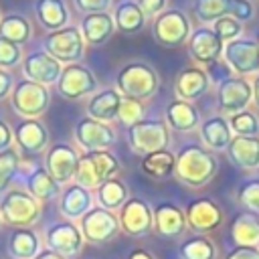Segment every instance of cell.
<instances>
[{
  "label": "cell",
  "instance_id": "obj_1",
  "mask_svg": "<svg viewBox=\"0 0 259 259\" xmlns=\"http://www.w3.org/2000/svg\"><path fill=\"white\" fill-rule=\"evenodd\" d=\"M115 89L130 99H138V101L148 99L158 89V73L154 71L152 65L144 61L127 63L119 69L115 77Z\"/></svg>",
  "mask_w": 259,
  "mask_h": 259
},
{
  "label": "cell",
  "instance_id": "obj_2",
  "mask_svg": "<svg viewBox=\"0 0 259 259\" xmlns=\"http://www.w3.org/2000/svg\"><path fill=\"white\" fill-rule=\"evenodd\" d=\"M176 174L182 182L190 186H202L206 184L214 172H217V160L210 152H206L200 146H188L180 152L176 160Z\"/></svg>",
  "mask_w": 259,
  "mask_h": 259
},
{
  "label": "cell",
  "instance_id": "obj_3",
  "mask_svg": "<svg viewBox=\"0 0 259 259\" xmlns=\"http://www.w3.org/2000/svg\"><path fill=\"white\" fill-rule=\"evenodd\" d=\"M190 32H192L190 18L186 16V12L178 8H166L152 20V34L156 42L162 47H170V49L180 47L188 40Z\"/></svg>",
  "mask_w": 259,
  "mask_h": 259
},
{
  "label": "cell",
  "instance_id": "obj_4",
  "mask_svg": "<svg viewBox=\"0 0 259 259\" xmlns=\"http://www.w3.org/2000/svg\"><path fill=\"white\" fill-rule=\"evenodd\" d=\"M85 38L79 30V26L75 24H67L59 30L47 32L42 47L49 55H53L59 63L71 65V63H79L83 53H85Z\"/></svg>",
  "mask_w": 259,
  "mask_h": 259
},
{
  "label": "cell",
  "instance_id": "obj_5",
  "mask_svg": "<svg viewBox=\"0 0 259 259\" xmlns=\"http://www.w3.org/2000/svg\"><path fill=\"white\" fill-rule=\"evenodd\" d=\"M115 170H117V160L111 154L103 150H93L79 158L75 176L81 186L89 188V186H99L105 180H109V176Z\"/></svg>",
  "mask_w": 259,
  "mask_h": 259
},
{
  "label": "cell",
  "instance_id": "obj_6",
  "mask_svg": "<svg viewBox=\"0 0 259 259\" xmlns=\"http://www.w3.org/2000/svg\"><path fill=\"white\" fill-rule=\"evenodd\" d=\"M51 95L47 85L22 79L12 87V107L24 117H36L49 107Z\"/></svg>",
  "mask_w": 259,
  "mask_h": 259
},
{
  "label": "cell",
  "instance_id": "obj_7",
  "mask_svg": "<svg viewBox=\"0 0 259 259\" xmlns=\"http://www.w3.org/2000/svg\"><path fill=\"white\" fill-rule=\"evenodd\" d=\"M223 59L237 75L259 73V45L251 38H235L225 42Z\"/></svg>",
  "mask_w": 259,
  "mask_h": 259
},
{
  "label": "cell",
  "instance_id": "obj_8",
  "mask_svg": "<svg viewBox=\"0 0 259 259\" xmlns=\"http://www.w3.org/2000/svg\"><path fill=\"white\" fill-rule=\"evenodd\" d=\"M59 93L67 99H79L83 95H89L97 89V79L93 71L81 63L65 65L61 71V77L57 81Z\"/></svg>",
  "mask_w": 259,
  "mask_h": 259
},
{
  "label": "cell",
  "instance_id": "obj_9",
  "mask_svg": "<svg viewBox=\"0 0 259 259\" xmlns=\"http://www.w3.org/2000/svg\"><path fill=\"white\" fill-rule=\"evenodd\" d=\"M63 71V63H59L53 55H49L45 49L30 51L22 59V73L24 79L40 83V85H51L57 83Z\"/></svg>",
  "mask_w": 259,
  "mask_h": 259
},
{
  "label": "cell",
  "instance_id": "obj_10",
  "mask_svg": "<svg viewBox=\"0 0 259 259\" xmlns=\"http://www.w3.org/2000/svg\"><path fill=\"white\" fill-rule=\"evenodd\" d=\"M253 99V85L243 77H229L223 79L219 85V109L221 113L233 115L243 109Z\"/></svg>",
  "mask_w": 259,
  "mask_h": 259
},
{
  "label": "cell",
  "instance_id": "obj_11",
  "mask_svg": "<svg viewBox=\"0 0 259 259\" xmlns=\"http://www.w3.org/2000/svg\"><path fill=\"white\" fill-rule=\"evenodd\" d=\"M188 53L198 65H212L219 57H223L225 42L210 26H198L188 36Z\"/></svg>",
  "mask_w": 259,
  "mask_h": 259
},
{
  "label": "cell",
  "instance_id": "obj_12",
  "mask_svg": "<svg viewBox=\"0 0 259 259\" xmlns=\"http://www.w3.org/2000/svg\"><path fill=\"white\" fill-rule=\"evenodd\" d=\"M130 138H132V146L138 152L152 154V152L164 150V146L168 144V130H166L164 121L142 119L132 125Z\"/></svg>",
  "mask_w": 259,
  "mask_h": 259
},
{
  "label": "cell",
  "instance_id": "obj_13",
  "mask_svg": "<svg viewBox=\"0 0 259 259\" xmlns=\"http://www.w3.org/2000/svg\"><path fill=\"white\" fill-rule=\"evenodd\" d=\"M2 217L8 223L16 225V227H26L32 221H36V217H38V202L30 194L14 190V192L6 194L4 200H2Z\"/></svg>",
  "mask_w": 259,
  "mask_h": 259
},
{
  "label": "cell",
  "instance_id": "obj_14",
  "mask_svg": "<svg viewBox=\"0 0 259 259\" xmlns=\"http://www.w3.org/2000/svg\"><path fill=\"white\" fill-rule=\"evenodd\" d=\"M79 30H81V34H83L87 45H95V47L105 45L115 32L113 14L109 10L83 14L81 22H79Z\"/></svg>",
  "mask_w": 259,
  "mask_h": 259
},
{
  "label": "cell",
  "instance_id": "obj_15",
  "mask_svg": "<svg viewBox=\"0 0 259 259\" xmlns=\"http://www.w3.org/2000/svg\"><path fill=\"white\" fill-rule=\"evenodd\" d=\"M81 229H83L85 239L95 241V243H103L115 235L117 219L113 217V212H109L105 208H93V210H87L83 214Z\"/></svg>",
  "mask_w": 259,
  "mask_h": 259
},
{
  "label": "cell",
  "instance_id": "obj_16",
  "mask_svg": "<svg viewBox=\"0 0 259 259\" xmlns=\"http://www.w3.org/2000/svg\"><path fill=\"white\" fill-rule=\"evenodd\" d=\"M77 152L67 144H57L47 154V172L57 182H67L73 178L77 170Z\"/></svg>",
  "mask_w": 259,
  "mask_h": 259
},
{
  "label": "cell",
  "instance_id": "obj_17",
  "mask_svg": "<svg viewBox=\"0 0 259 259\" xmlns=\"http://www.w3.org/2000/svg\"><path fill=\"white\" fill-rule=\"evenodd\" d=\"M210 79L206 75V71L202 67H186L178 73L176 77V95L184 101H192L198 99L200 95H204L208 91Z\"/></svg>",
  "mask_w": 259,
  "mask_h": 259
},
{
  "label": "cell",
  "instance_id": "obj_18",
  "mask_svg": "<svg viewBox=\"0 0 259 259\" xmlns=\"http://www.w3.org/2000/svg\"><path fill=\"white\" fill-rule=\"evenodd\" d=\"M47 245L63 255V257H69V255H77L81 251V245H83V237H81V231L69 223L65 225H55L49 233H47Z\"/></svg>",
  "mask_w": 259,
  "mask_h": 259
},
{
  "label": "cell",
  "instance_id": "obj_19",
  "mask_svg": "<svg viewBox=\"0 0 259 259\" xmlns=\"http://www.w3.org/2000/svg\"><path fill=\"white\" fill-rule=\"evenodd\" d=\"M34 18L36 22L47 30H59L69 24V8L65 0H36L34 2Z\"/></svg>",
  "mask_w": 259,
  "mask_h": 259
},
{
  "label": "cell",
  "instance_id": "obj_20",
  "mask_svg": "<svg viewBox=\"0 0 259 259\" xmlns=\"http://www.w3.org/2000/svg\"><path fill=\"white\" fill-rule=\"evenodd\" d=\"M154 217L148 208V204H144L138 198H130L123 206H121V214H119V223L123 227L125 233L130 235H142L150 229Z\"/></svg>",
  "mask_w": 259,
  "mask_h": 259
},
{
  "label": "cell",
  "instance_id": "obj_21",
  "mask_svg": "<svg viewBox=\"0 0 259 259\" xmlns=\"http://www.w3.org/2000/svg\"><path fill=\"white\" fill-rule=\"evenodd\" d=\"M227 152L233 164L247 170L259 168V136H237L227 146Z\"/></svg>",
  "mask_w": 259,
  "mask_h": 259
},
{
  "label": "cell",
  "instance_id": "obj_22",
  "mask_svg": "<svg viewBox=\"0 0 259 259\" xmlns=\"http://www.w3.org/2000/svg\"><path fill=\"white\" fill-rule=\"evenodd\" d=\"M146 20L148 18H146V14L142 12V8L136 0H121L113 8L115 30H119L123 34H136V32L144 30Z\"/></svg>",
  "mask_w": 259,
  "mask_h": 259
},
{
  "label": "cell",
  "instance_id": "obj_23",
  "mask_svg": "<svg viewBox=\"0 0 259 259\" xmlns=\"http://www.w3.org/2000/svg\"><path fill=\"white\" fill-rule=\"evenodd\" d=\"M75 136H77V142L87 148V150H103L107 148L111 142H113V134L111 130H107L101 121L89 117V119H81L77 123V130H75Z\"/></svg>",
  "mask_w": 259,
  "mask_h": 259
},
{
  "label": "cell",
  "instance_id": "obj_24",
  "mask_svg": "<svg viewBox=\"0 0 259 259\" xmlns=\"http://www.w3.org/2000/svg\"><path fill=\"white\" fill-rule=\"evenodd\" d=\"M186 221L196 231H212L221 225L223 214H221V208L212 200L200 198V200L190 202V206L186 210Z\"/></svg>",
  "mask_w": 259,
  "mask_h": 259
},
{
  "label": "cell",
  "instance_id": "obj_25",
  "mask_svg": "<svg viewBox=\"0 0 259 259\" xmlns=\"http://www.w3.org/2000/svg\"><path fill=\"white\" fill-rule=\"evenodd\" d=\"M121 105V93L117 89H103L93 93V97L87 103V111L97 121H109L117 117Z\"/></svg>",
  "mask_w": 259,
  "mask_h": 259
},
{
  "label": "cell",
  "instance_id": "obj_26",
  "mask_svg": "<svg viewBox=\"0 0 259 259\" xmlns=\"http://www.w3.org/2000/svg\"><path fill=\"white\" fill-rule=\"evenodd\" d=\"M0 36L6 40H12L16 45H24L32 36V24L30 20L20 12H10L0 18Z\"/></svg>",
  "mask_w": 259,
  "mask_h": 259
},
{
  "label": "cell",
  "instance_id": "obj_27",
  "mask_svg": "<svg viewBox=\"0 0 259 259\" xmlns=\"http://www.w3.org/2000/svg\"><path fill=\"white\" fill-rule=\"evenodd\" d=\"M200 134H202V142L208 146V148H212V150H225L229 144H231V127H229V121L225 119V117H221V115H217V117H210V119H206L204 123H202V130H200Z\"/></svg>",
  "mask_w": 259,
  "mask_h": 259
},
{
  "label": "cell",
  "instance_id": "obj_28",
  "mask_svg": "<svg viewBox=\"0 0 259 259\" xmlns=\"http://www.w3.org/2000/svg\"><path fill=\"white\" fill-rule=\"evenodd\" d=\"M16 140H18L20 148H24L26 152H40L47 146L49 136H47L42 123H38L34 119H26L16 125Z\"/></svg>",
  "mask_w": 259,
  "mask_h": 259
},
{
  "label": "cell",
  "instance_id": "obj_29",
  "mask_svg": "<svg viewBox=\"0 0 259 259\" xmlns=\"http://www.w3.org/2000/svg\"><path fill=\"white\" fill-rule=\"evenodd\" d=\"M166 117L174 130L188 132L198 125V111L194 109V105H190V101H184V99L172 101L166 109Z\"/></svg>",
  "mask_w": 259,
  "mask_h": 259
},
{
  "label": "cell",
  "instance_id": "obj_30",
  "mask_svg": "<svg viewBox=\"0 0 259 259\" xmlns=\"http://www.w3.org/2000/svg\"><path fill=\"white\" fill-rule=\"evenodd\" d=\"M154 221H156V227L162 235H168V237H174L178 233H182L184 229V221L186 217L180 212V208H176L174 204H160L154 212Z\"/></svg>",
  "mask_w": 259,
  "mask_h": 259
},
{
  "label": "cell",
  "instance_id": "obj_31",
  "mask_svg": "<svg viewBox=\"0 0 259 259\" xmlns=\"http://www.w3.org/2000/svg\"><path fill=\"white\" fill-rule=\"evenodd\" d=\"M233 239L241 247H255L259 243V219L253 212H243L233 223Z\"/></svg>",
  "mask_w": 259,
  "mask_h": 259
},
{
  "label": "cell",
  "instance_id": "obj_32",
  "mask_svg": "<svg viewBox=\"0 0 259 259\" xmlns=\"http://www.w3.org/2000/svg\"><path fill=\"white\" fill-rule=\"evenodd\" d=\"M8 251L14 259H34L38 251V237L28 229H18L10 235Z\"/></svg>",
  "mask_w": 259,
  "mask_h": 259
},
{
  "label": "cell",
  "instance_id": "obj_33",
  "mask_svg": "<svg viewBox=\"0 0 259 259\" xmlns=\"http://www.w3.org/2000/svg\"><path fill=\"white\" fill-rule=\"evenodd\" d=\"M89 206H91V196L85 190V186H81V184L67 188V192L63 194L61 208H63V214H67L71 219L83 217L89 210Z\"/></svg>",
  "mask_w": 259,
  "mask_h": 259
},
{
  "label": "cell",
  "instance_id": "obj_34",
  "mask_svg": "<svg viewBox=\"0 0 259 259\" xmlns=\"http://www.w3.org/2000/svg\"><path fill=\"white\" fill-rule=\"evenodd\" d=\"M192 8L202 24H212L221 16L231 14V0H192Z\"/></svg>",
  "mask_w": 259,
  "mask_h": 259
},
{
  "label": "cell",
  "instance_id": "obj_35",
  "mask_svg": "<svg viewBox=\"0 0 259 259\" xmlns=\"http://www.w3.org/2000/svg\"><path fill=\"white\" fill-rule=\"evenodd\" d=\"M142 168H144V172H148L154 178H164L176 168V160L170 152L158 150V152L146 154V158L142 162Z\"/></svg>",
  "mask_w": 259,
  "mask_h": 259
},
{
  "label": "cell",
  "instance_id": "obj_36",
  "mask_svg": "<svg viewBox=\"0 0 259 259\" xmlns=\"http://www.w3.org/2000/svg\"><path fill=\"white\" fill-rule=\"evenodd\" d=\"M28 188H30V194H34L36 198H51L59 192V182L45 168H38L36 172H32L28 180Z\"/></svg>",
  "mask_w": 259,
  "mask_h": 259
},
{
  "label": "cell",
  "instance_id": "obj_37",
  "mask_svg": "<svg viewBox=\"0 0 259 259\" xmlns=\"http://www.w3.org/2000/svg\"><path fill=\"white\" fill-rule=\"evenodd\" d=\"M229 127L237 136H257L259 134V117L253 111L243 109L229 117Z\"/></svg>",
  "mask_w": 259,
  "mask_h": 259
},
{
  "label": "cell",
  "instance_id": "obj_38",
  "mask_svg": "<svg viewBox=\"0 0 259 259\" xmlns=\"http://www.w3.org/2000/svg\"><path fill=\"white\" fill-rule=\"evenodd\" d=\"M99 200L103 208H117L125 200V186L119 180H105L99 188Z\"/></svg>",
  "mask_w": 259,
  "mask_h": 259
},
{
  "label": "cell",
  "instance_id": "obj_39",
  "mask_svg": "<svg viewBox=\"0 0 259 259\" xmlns=\"http://www.w3.org/2000/svg\"><path fill=\"white\" fill-rule=\"evenodd\" d=\"M212 30L219 34V38L223 42H229V40H235L241 36L243 32V22H239L235 16L227 14V16H221L219 20L212 22Z\"/></svg>",
  "mask_w": 259,
  "mask_h": 259
},
{
  "label": "cell",
  "instance_id": "obj_40",
  "mask_svg": "<svg viewBox=\"0 0 259 259\" xmlns=\"http://www.w3.org/2000/svg\"><path fill=\"white\" fill-rule=\"evenodd\" d=\"M180 253L184 255V259H212L214 257V247L210 245L208 239H190L182 245Z\"/></svg>",
  "mask_w": 259,
  "mask_h": 259
},
{
  "label": "cell",
  "instance_id": "obj_41",
  "mask_svg": "<svg viewBox=\"0 0 259 259\" xmlns=\"http://www.w3.org/2000/svg\"><path fill=\"white\" fill-rule=\"evenodd\" d=\"M16 166H18V154L14 150H4L0 152V192L10 184L14 172H16Z\"/></svg>",
  "mask_w": 259,
  "mask_h": 259
},
{
  "label": "cell",
  "instance_id": "obj_42",
  "mask_svg": "<svg viewBox=\"0 0 259 259\" xmlns=\"http://www.w3.org/2000/svg\"><path fill=\"white\" fill-rule=\"evenodd\" d=\"M22 61L20 45L0 36V69H12Z\"/></svg>",
  "mask_w": 259,
  "mask_h": 259
},
{
  "label": "cell",
  "instance_id": "obj_43",
  "mask_svg": "<svg viewBox=\"0 0 259 259\" xmlns=\"http://www.w3.org/2000/svg\"><path fill=\"white\" fill-rule=\"evenodd\" d=\"M117 117L127 125H134V123L142 121V103L138 99H130V97L121 95V105H119Z\"/></svg>",
  "mask_w": 259,
  "mask_h": 259
},
{
  "label": "cell",
  "instance_id": "obj_44",
  "mask_svg": "<svg viewBox=\"0 0 259 259\" xmlns=\"http://www.w3.org/2000/svg\"><path fill=\"white\" fill-rule=\"evenodd\" d=\"M241 202H243L247 208L259 212V180L247 182V184L241 188Z\"/></svg>",
  "mask_w": 259,
  "mask_h": 259
},
{
  "label": "cell",
  "instance_id": "obj_45",
  "mask_svg": "<svg viewBox=\"0 0 259 259\" xmlns=\"http://www.w3.org/2000/svg\"><path fill=\"white\" fill-rule=\"evenodd\" d=\"M255 14V8L251 0H231V16H235L239 22L251 20Z\"/></svg>",
  "mask_w": 259,
  "mask_h": 259
},
{
  "label": "cell",
  "instance_id": "obj_46",
  "mask_svg": "<svg viewBox=\"0 0 259 259\" xmlns=\"http://www.w3.org/2000/svg\"><path fill=\"white\" fill-rule=\"evenodd\" d=\"M75 8L83 14H89V12H105L111 8L113 0H73Z\"/></svg>",
  "mask_w": 259,
  "mask_h": 259
},
{
  "label": "cell",
  "instance_id": "obj_47",
  "mask_svg": "<svg viewBox=\"0 0 259 259\" xmlns=\"http://www.w3.org/2000/svg\"><path fill=\"white\" fill-rule=\"evenodd\" d=\"M142 8V12L146 14V18H154L158 16L162 10H166V4L168 0H136Z\"/></svg>",
  "mask_w": 259,
  "mask_h": 259
},
{
  "label": "cell",
  "instance_id": "obj_48",
  "mask_svg": "<svg viewBox=\"0 0 259 259\" xmlns=\"http://www.w3.org/2000/svg\"><path fill=\"white\" fill-rule=\"evenodd\" d=\"M227 259H259V249L257 247H237L235 251L229 253Z\"/></svg>",
  "mask_w": 259,
  "mask_h": 259
},
{
  "label": "cell",
  "instance_id": "obj_49",
  "mask_svg": "<svg viewBox=\"0 0 259 259\" xmlns=\"http://www.w3.org/2000/svg\"><path fill=\"white\" fill-rule=\"evenodd\" d=\"M14 87V79L8 73V69H0V99H4L8 93H12Z\"/></svg>",
  "mask_w": 259,
  "mask_h": 259
},
{
  "label": "cell",
  "instance_id": "obj_50",
  "mask_svg": "<svg viewBox=\"0 0 259 259\" xmlns=\"http://www.w3.org/2000/svg\"><path fill=\"white\" fill-rule=\"evenodd\" d=\"M10 142H12V134H10V127H8L4 121H0V152L8 150Z\"/></svg>",
  "mask_w": 259,
  "mask_h": 259
},
{
  "label": "cell",
  "instance_id": "obj_51",
  "mask_svg": "<svg viewBox=\"0 0 259 259\" xmlns=\"http://www.w3.org/2000/svg\"><path fill=\"white\" fill-rule=\"evenodd\" d=\"M34 259H65V257H63V255H59V253H55V251H45V253L36 255Z\"/></svg>",
  "mask_w": 259,
  "mask_h": 259
},
{
  "label": "cell",
  "instance_id": "obj_52",
  "mask_svg": "<svg viewBox=\"0 0 259 259\" xmlns=\"http://www.w3.org/2000/svg\"><path fill=\"white\" fill-rule=\"evenodd\" d=\"M130 259H154L148 251H142V249H138V251H134L132 255H130Z\"/></svg>",
  "mask_w": 259,
  "mask_h": 259
},
{
  "label": "cell",
  "instance_id": "obj_53",
  "mask_svg": "<svg viewBox=\"0 0 259 259\" xmlns=\"http://www.w3.org/2000/svg\"><path fill=\"white\" fill-rule=\"evenodd\" d=\"M253 99H255V103L259 105V75L255 77V83H253Z\"/></svg>",
  "mask_w": 259,
  "mask_h": 259
},
{
  "label": "cell",
  "instance_id": "obj_54",
  "mask_svg": "<svg viewBox=\"0 0 259 259\" xmlns=\"http://www.w3.org/2000/svg\"><path fill=\"white\" fill-rule=\"evenodd\" d=\"M257 45H259V36H257Z\"/></svg>",
  "mask_w": 259,
  "mask_h": 259
},
{
  "label": "cell",
  "instance_id": "obj_55",
  "mask_svg": "<svg viewBox=\"0 0 259 259\" xmlns=\"http://www.w3.org/2000/svg\"><path fill=\"white\" fill-rule=\"evenodd\" d=\"M0 18H2V14H0Z\"/></svg>",
  "mask_w": 259,
  "mask_h": 259
}]
</instances>
